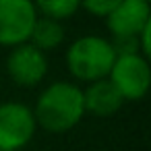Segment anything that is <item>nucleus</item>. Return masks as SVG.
Listing matches in <instances>:
<instances>
[{"label": "nucleus", "instance_id": "f257e3e1", "mask_svg": "<svg viewBox=\"0 0 151 151\" xmlns=\"http://www.w3.org/2000/svg\"><path fill=\"white\" fill-rule=\"evenodd\" d=\"M31 110L37 128L52 134L68 132L85 118L83 87L73 81H52L42 89Z\"/></svg>", "mask_w": 151, "mask_h": 151}, {"label": "nucleus", "instance_id": "f03ea898", "mask_svg": "<svg viewBox=\"0 0 151 151\" xmlns=\"http://www.w3.org/2000/svg\"><path fill=\"white\" fill-rule=\"evenodd\" d=\"M64 60L70 77L87 85L99 79H108L110 68L116 60V52L108 37L81 35L68 44Z\"/></svg>", "mask_w": 151, "mask_h": 151}, {"label": "nucleus", "instance_id": "7ed1b4c3", "mask_svg": "<svg viewBox=\"0 0 151 151\" xmlns=\"http://www.w3.org/2000/svg\"><path fill=\"white\" fill-rule=\"evenodd\" d=\"M108 81L116 87L124 101H141L151 85V66L149 58L141 54L116 56Z\"/></svg>", "mask_w": 151, "mask_h": 151}, {"label": "nucleus", "instance_id": "20e7f679", "mask_svg": "<svg viewBox=\"0 0 151 151\" xmlns=\"http://www.w3.org/2000/svg\"><path fill=\"white\" fill-rule=\"evenodd\" d=\"M33 110L23 101L0 104V151H21L35 137Z\"/></svg>", "mask_w": 151, "mask_h": 151}, {"label": "nucleus", "instance_id": "39448f33", "mask_svg": "<svg viewBox=\"0 0 151 151\" xmlns=\"http://www.w3.org/2000/svg\"><path fill=\"white\" fill-rule=\"evenodd\" d=\"M37 17L31 0H0V46L15 48L29 42Z\"/></svg>", "mask_w": 151, "mask_h": 151}, {"label": "nucleus", "instance_id": "423d86ee", "mask_svg": "<svg viewBox=\"0 0 151 151\" xmlns=\"http://www.w3.org/2000/svg\"><path fill=\"white\" fill-rule=\"evenodd\" d=\"M48 56L29 42L11 48L6 56V73L19 87H37L48 77Z\"/></svg>", "mask_w": 151, "mask_h": 151}, {"label": "nucleus", "instance_id": "0eeeda50", "mask_svg": "<svg viewBox=\"0 0 151 151\" xmlns=\"http://www.w3.org/2000/svg\"><path fill=\"white\" fill-rule=\"evenodd\" d=\"M106 25L112 37H137L151 25V4L147 0H122L106 17Z\"/></svg>", "mask_w": 151, "mask_h": 151}, {"label": "nucleus", "instance_id": "6e6552de", "mask_svg": "<svg viewBox=\"0 0 151 151\" xmlns=\"http://www.w3.org/2000/svg\"><path fill=\"white\" fill-rule=\"evenodd\" d=\"M83 106H85V114H91L95 118H110L120 112L124 99L108 79H99L85 85Z\"/></svg>", "mask_w": 151, "mask_h": 151}, {"label": "nucleus", "instance_id": "1a4fd4ad", "mask_svg": "<svg viewBox=\"0 0 151 151\" xmlns=\"http://www.w3.org/2000/svg\"><path fill=\"white\" fill-rule=\"evenodd\" d=\"M64 40H66L64 25L60 21H54L48 17H37V21L31 29V35H29V44L44 54L58 50L64 44Z\"/></svg>", "mask_w": 151, "mask_h": 151}, {"label": "nucleus", "instance_id": "9d476101", "mask_svg": "<svg viewBox=\"0 0 151 151\" xmlns=\"http://www.w3.org/2000/svg\"><path fill=\"white\" fill-rule=\"evenodd\" d=\"M31 2L40 17H48V19H54L60 23L64 19L75 17L81 9L79 0H31Z\"/></svg>", "mask_w": 151, "mask_h": 151}, {"label": "nucleus", "instance_id": "9b49d317", "mask_svg": "<svg viewBox=\"0 0 151 151\" xmlns=\"http://www.w3.org/2000/svg\"><path fill=\"white\" fill-rule=\"evenodd\" d=\"M79 2H81V9H85L91 17L106 19L122 0H79Z\"/></svg>", "mask_w": 151, "mask_h": 151}, {"label": "nucleus", "instance_id": "f8f14e48", "mask_svg": "<svg viewBox=\"0 0 151 151\" xmlns=\"http://www.w3.org/2000/svg\"><path fill=\"white\" fill-rule=\"evenodd\" d=\"M147 2H149V0H147Z\"/></svg>", "mask_w": 151, "mask_h": 151}]
</instances>
